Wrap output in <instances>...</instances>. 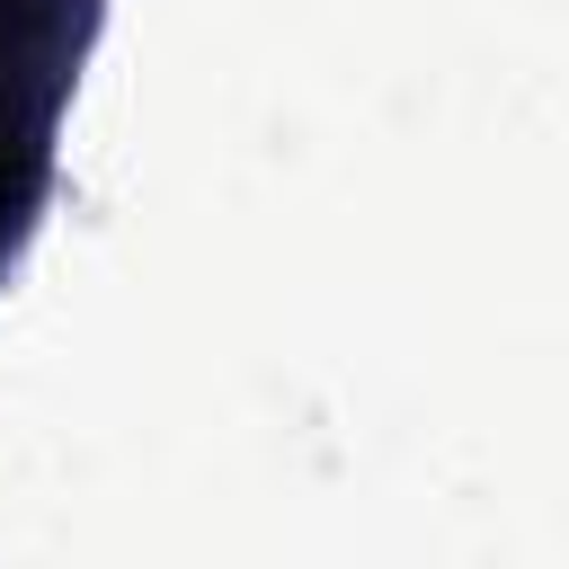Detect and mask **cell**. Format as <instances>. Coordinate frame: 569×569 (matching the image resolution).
<instances>
[{
    "label": "cell",
    "mask_w": 569,
    "mask_h": 569,
    "mask_svg": "<svg viewBox=\"0 0 569 569\" xmlns=\"http://www.w3.org/2000/svg\"><path fill=\"white\" fill-rule=\"evenodd\" d=\"M80 9L71 0H0V267L44 196V142L71 80Z\"/></svg>",
    "instance_id": "cell-1"
}]
</instances>
